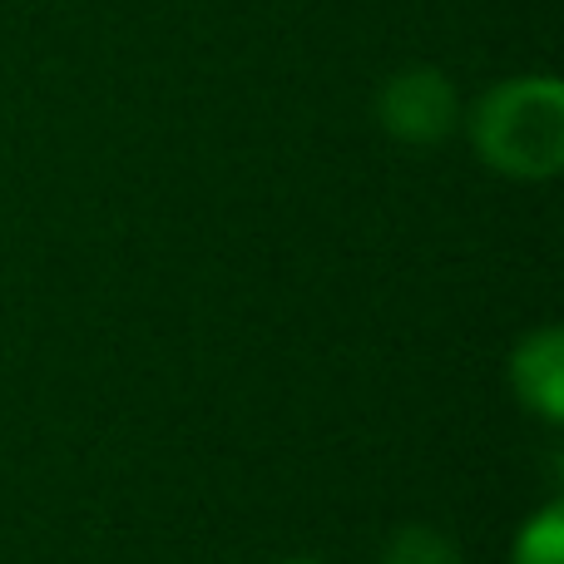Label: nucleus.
<instances>
[{"instance_id": "6", "label": "nucleus", "mask_w": 564, "mask_h": 564, "mask_svg": "<svg viewBox=\"0 0 564 564\" xmlns=\"http://www.w3.org/2000/svg\"><path fill=\"white\" fill-rule=\"evenodd\" d=\"M288 564H327V560H288Z\"/></svg>"}, {"instance_id": "5", "label": "nucleus", "mask_w": 564, "mask_h": 564, "mask_svg": "<svg viewBox=\"0 0 564 564\" xmlns=\"http://www.w3.org/2000/svg\"><path fill=\"white\" fill-rule=\"evenodd\" d=\"M381 564H460V550L436 525H401Z\"/></svg>"}, {"instance_id": "3", "label": "nucleus", "mask_w": 564, "mask_h": 564, "mask_svg": "<svg viewBox=\"0 0 564 564\" xmlns=\"http://www.w3.org/2000/svg\"><path fill=\"white\" fill-rule=\"evenodd\" d=\"M510 387H516L520 406L535 411L540 421H550V426L564 421V332L555 322L525 332L516 341V351H510Z\"/></svg>"}, {"instance_id": "2", "label": "nucleus", "mask_w": 564, "mask_h": 564, "mask_svg": "<svg viewBox=\"0 0 564 564\" xmlns=\"http://www.w3.org/2000/svg\"><path fill=\"white\" fill-rule=\"evenodd\" d=\"M371 109H377V124L391 144L436 149L451 134H460L466 99H460L456 79L446 69L431 65V59H416V65H401L381 79Z\"/></svg>"}, {"instance_id": "4", "label": "nucleus", "mask_w": 564, "mask_h": 564, "mask_svg": "<svg viewBox=\"0 0 564 564\" xmlns=\"http://www.w3.org/2000/svg\"><path fill=\"white\" fill-rule=\"evenodd\" d=\"M510 564H564V506L550 500L545 510L520 525L516 545H510Z\"/></svg>"}, {"instance_id": "1", "label": "nucleus", "mask_w": 564, "mask_h": 564, "mask_svg": "<svg viewBox=\"0 0 564 564\" xmlns=\"http://www.w3.org/2000/svg\"><path fill=\"white\" fill-rule=\"evenodd\" d=\"M470 154L510 184H550L564 169V85L550 69L486 85L460 115Z\"/></svg>"}]
</instances>
